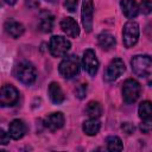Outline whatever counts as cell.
<instances>
[{
	"label": "cell",
	"mask_w": 152,
	"mask_h": 152,
	"mask_svg": "<svg viewBox=\"0 0 152 152\" xmlns=\"http://www.w3.org/2000/svg\"><path fill=\"white\" fill-rule=\"evenodd\" d=\"M78 0H64V6L69 12H75L77 8Z\"/></svg>",
	"instance_id": "484cf974"
},
{
	"label": "cell",
	"mask_w": 152,
	"mask_h": 152,
	"mask_svg": "<svg viewBox=\"0 0 152 152\" xmlns=\"http://www.w3.org/2000/svg\"><path fill=\"white\" fill-rule=\"evenodd\" d=\"M93 14H94L93 0H82L81 19L86 32H90L93 28Z\"/></svg>",
	"instance_id": "30bf717a"
},
{
	"label": "cell",
	"mask_w": 152,
	"mask_h": 152,
	"mask_svg": "<svg viewBox=\"0 0 152 152\" xmlns=\"http://www.w3.org/2000/svg\"><path fill=\"white\" fill-rule=\"evenodd\" d=\"M39 30L44 33H48V32H51L52 31V27H53V17L50 15V14H45L40 18V21H39V25H38Z\"/></svg>",
	"instance_id": "7402d4cb"
},
{
	"label": "cell",
	"mask_w": 152,
	"mask_h": 152,
	"mask_svg": "<svg viewBox=\"0 0 152 152\" xmlns=\"http://www.w3.org/2000/svg\"><path fill=\"white\" fill-rule=\"evenodd\" d=\"M97 42H99V45L102 49H104V50H109V49H112L115 45V38L109 32H102V33H100L97 36Z\"/></svg>",
	"instance_id": "ac0fdd59"
},
{
	"label": "cell",
	"mask_w": 152,
	"mask_h": 152,
	"mask_svg": "<svg viewBox=\"0 0 152 152\" xmlns=\"http://www.w3.org/2000/svg\"><path fill=\"white\" fill-rule=\"evenodd\" d=\"M138 114L141 120H146L152 116V102L151 101H142L138 107Z\"/></svg>",
	"instance_id": "44dd1931"
},
{
	"label": "cell",
	"mask_w": 152,
	"mask_h": 152,
	"mask_svg": "<svg viewBox=\"0 0 152 152\" xmlns=\"http://www.w3.org/2000/svg\"><path fill=\"white\" fill-rule=\"evenodd\" d=\"M61 28H62V31H63L66 36H69V37H71V38H76V37H78V34H80L78 24H77L76 20H75L74 18H71V17H66V18H64V19L61 21Z\"/></svg>",
	"instance_id": "7c38bea8"
},
{
	"label": "cell",
	"mask_w": 152,
	"mask_h": 152,
	"mask_svg": "<svg viewBox=\"0 0 152 152\" xmlns=\"http://www.w3.org/2000/svg\"><path fill=\"white\" fill-rule=\"evenodd\" d=\"M76 96L78 97V99H83L84 96H86V94H87V83H82V84H80L77 88H76Z\"/></svg>",
	"instance_id": "d4e9b609"
},
{
	"label": "cell",
	"mask_w": 152,
	"mask_h": 152,
	"mask_svg": "<svg viewBox=\"0 0 152 152\" xmlns=\"http://www.w3.org/2000/svg\"><path fill=\"white\" fill-rule=\"evenodd\" d=\"M58 71L64 78H72L80 72V59L77 56H66L58 65Z\"/></svg>",
	"instance_id": "277c9868"
},
{
	"label": "cell",
	"mask_w": 152,
	"mask_h": 152,
	"mask_svg": "<svg viewBox=\"0 0 152 152\" xmlns=\"http://www.w3.org/2000/svg\"><path fill=\"white\" fill-rule=\"evenodd\" d=\"M71 48V43L63 36H52L49 42V50L53 57H64Z\"/></svg>",
	"instance_id": "8992f818"
},
{
	"label": "cell",
	"mask_w": 152,
	"mask_h": 152,
	"mask_svg": "<svg viewBox=\"0 0 152 152\" xmlns=\"http://www.w3.org/2000/svg\"><path fill=\"white\" fill-rule=\"evenodd\" d=\"M10 138H11L10 133H6V132L1 128V129H0V144H1V145H7V144L10 142Z\"/></svg>",
	"instance_id": "83f0119b"
},
{
	"label": "cell",
	"mask_w": 152,
	"mask_h": 152,
	"mask_svg": "<svg viewBox=\"0 0 152 152\" xmlns=\"http://www.w3.org/2000/svg\"><path fill=\"white\" fill-rule=\"evenodd\" d=\"M48 94H49L50 100L56 104H59L65 100V95H64L61 86L57 82H51L50 83L49 89H48Z\"/></svg>",
	"instance_id": "9a60e30c"
},
{
	"label": "cell",
	"mask_w": 152,
	"mask_h": 152,
	"mask_svg": "<svg viewBox=\"0 0 152 152\" xmlns=\"http://www.w3.org/2000/svg\"><path fill=\"white\" fill-rule=\"evenodd\" d=\"M82 66L89 76H95L99 70V59L93 49H87L83 52L82 57Z\"/></svg>",
	"instance_id": "52a82bcc"
},
{
	"label": "cell",
	"mask_w": 152,
	"mask_h": 152,
	"mask_svg": "<svg viewBox=\"0 0 152 152\" xmlns=\"http://www.w3.org/2000/svg\"><path fill=\"white\" fill-rule=\"evenodd\" d=\"M5 2H6L7 5H14V4L17 2V0H5Z\"/></svg>",
	"instance_id": "f1b7e54d"
},
{
	"label": "cell",
	"mask_w": 152,
	"mask_h": 152,
	"mask_svg": "<svg viewBox=\"0 0 152 152\" xmlns=\"http://www.w3.org/2000/svg\"><path fill=\"white\" fill-rule=\"evenodd\" d=\"M5 30L12 38H19V37L23 36V33L25 31V27H24L23 24L18 23L13 19H8L5 23Z\"/></svg>",
	"instance_id": "2e32d148"
},
{
	"label": "cell",
	"mask_w": 152,
	"mask_h": 152,
	"mask_svg": "<svg viewBox=\"0 0 152 152\" xmlns=\"http://www.w3.org/2000/svg\"><path fill=\"white\" fill-rule=\"evenodd\" d=\"M64 122H65V119H64L63 113H61V112L51 113L44 119V126L51 132H55V131L62 128L64 126Z\"/></svg>",
	"instance_id": "8fae6325"
},
{
	"label": "cell",
	"mask_w": 152,
	"mask_h": 152,
	"mask_svg": "<svg viewBox=\"0 0 152 152\" xmlns=\"http://www.w3.org/2000/svg\"><path fill=\"white\" fill-rule=\"evenodd\" d=\"M106 145H107V150L108 151H112V152L121 151L124 148L122 140L119 137H116V135H109V137H107Z\"/></svg>",
	"instance_id": "ffe728a7"
},
{
	"label": "cell",
	"mask_w": 152,
	"mask_h": 152,
	"mask_svg": "<svg viewBox=\"0 0 152 152\" xmlns=\"http://www.w3.org/2000/svg\"><path fill=\"white\" fill-rule=\"evenodd\" d=\"M25 132H26V126H25L23 120L14 119L11 121V124L8 126V133H10L12 139H14V140L21 139L24 137Z\"/></svg>",
	"instance_id": "4fadbf2b"
},
{
	"label": "cell",
	"mask_w": 152,
	"mask_h": 152,
	"mask_svg": "<svg viewBox=\"0 0 152 152\" xmlns=\"http://www.w3.org/2000/svg\"><path fill=\"white\" fill-rule=\"evenodd\" d=\"M100 127H101V124L97 119H94V118H90L89 120H86L83 122V126H82V129L83 132L89 135V137H93V135H96L97 132L100 131Z\"/></svg>",
	"instance_id": "e0dca14e"
},
{
	"label": "cell",
	"mask_w": 152,
	"mask_h": 152,
	"mask_svg": "<svg viewBox=\"0 0 152 152\" xmlns=\"http://www.w3.org/2000/svg\"><path fill=\"white\" fill-rule=\"evenodd\" d=\"M121 128H122V131H124L126 134H132V133H134V131H135L134 125L131 124V122H124V124L121 125Z\"/></svg>",
	"instance_id": "4316f807"
},
{
	"label": "cell",
	"mask_w": 152,
	"mask_h": 152,
	"mask_svg": "<svg viewBox=\"0 0 152 152\" xmlns=\"http://www.w3.org/2000/svg\"><path fill=\"white\" fill-rule=\"evenodd\" d=\"M139 25L134 20H129L124 25L122 28V42L126 48H133L139 39Z\"/></svg>",
	"instance_id": "5b68a950"
},
{
	"label": "cell",
	"mask_w": 152,
	"mask_h": 152,
	"mask_svg": "<svg viewBox=\"0 0 152 152\" xmlns=\"http://www.w3.org/2000/svg\"><path fill=\"white\" fill-rule=\"evenodd\" d=\"M140 129L144 133L152 132V116L148 118V119H146V120H142V122L140 124Z\"/></svg>",
	"instance_id": "cb8c5ba5"
},
{
	"label": "cell",
	"mask_w": 152,
	"mask_h": 152,
	"mask_svg": "<svg viewBox=\"0 0 152 152\" xmlns=\"http://www.w3.org/2000/svg\"><path fill=\"white\" fill-rule=\"evenodd\" d=\"M139 12L142 14H150L152 13V0H141L139 4Z\"/></svg>",
	"instance_id": "603a6c76"
},
{
	"label": "cell",
	"mask_w": 152,
	"mask_h": 152,
	"mask_svg": "<svg viewBox=\"0 0 152 152\" xmlns=\"http://www.w3.org/2000/svg\"><path fill=\"white\" fill-rule=\"evenodd\" d=\"M141 93L140 83L134 78H127L122 84V99L124 102L127 104L134 103Z\"/></svg>",
	"instance_id": "3957f363"
},
{
	"label": "cell",
	"mask_w": 152,
	"mask_h": 152,
	"mask_svg": "<svg viewBox=\"0 0 152 152\" xmlns=\"http://www.w3.org/2000/svg\"><path fill=\"white\" fill-rule=\"evenodd\" d=\"M120 6L122 10V13L128 19H133L139 14V5L135 0H121Z\"/></svg>",
	"instance_id": "5bb4252c"
},
{
	"label": "cell",
	"mask_w": 152,
	"mask_h": 152,
	"mask_svg": "<svg viewBox=\"0 0 152 152\" xmlns=\"http://www.w3.org/2000/svg\"><path fill=\"white\" fill-rule=\"evenodd\" d=\"M46 1H50V2H53L55 0H46Z\"/></svg>",
	"instance_id": "f546056e"
},
{
	"label": "cell",
	"mask_w": 152,
	"mask_h": 152,
	"mask_svg": "<svg viewBox=\"0 0 152 152\" xmlns=\"http://www.w3.org/2000/svg\"><path fill=\"white\" fill-rule=\"evenodd\" d=\"M86 113L89 118L99 119L102 115V106L97 101H90L86 107Z\"/></svg>",
	"instance_id": "d6986e66"
},
{
	"label": "cell",
	"mask_w": 152,
	"mask_h": 152,
	"mask_svg": "<svg viewBox=\"0 0 152 152\" xmlns=\"http://www.w3.org/2000/svg\"><path fill=\"white\" fill-rule=\"evenodd\" d=\"M14 74H15V77L21 83H24L26 86H31L36 81V77H37L36 68L33 66L32 63L26 62V61H24L17 65Z\"/></svg>",
	"instance_id": "7a4b0ae2"
},
{
	"label": "cell",
	"mask_w": 152,
	"mask_h": 152,
	"mask_svg": "<svg viewBox=\"0 0 152 152\" xmlns=\"http://www.w3.org/2000/svg\"><path fill=\"white\" fill-rule=\"evenodd\" d=\"M125 63L121 58H114L110 61V63L107 66L106 74H104V78L108 82H113L115 80H118L124 72H125Z\"/></svg>",
	"instance_id": "ba28073f"
},
{
	"label": "cell",
	"mask_w": 152,
	"mask_h": 152,
	"mask_svg": "<svg viewBox=\"0 0 152 152\" xmlns=\"http://www.w3.org/2000/svg\"><path fill=\"white\" fill-rule=\"evenodd\" d=\"M18 99H19V91L17 90L15 87H13L11 84L2 86L1 93H0V103L2 107L15 104Z\"/></svg>",
	"instance_id": "9c48e42d"
},
{
	"label": "cell",
	"mask_w": 152,
	"mask_h": 152,
	"mask_svg": "<svg viewBox=\"0 0 152 152\" xmlns=\"http://www.w3.org/2000/svg\"><path fill=\"white\" fill-rule=\"evenodd\" d=\"M133 72L142 78L147 84H152V57L147 55H137L131 59Z\"/></svg>",
	"instance_id": "6da1fadb"
}]
</instances>
